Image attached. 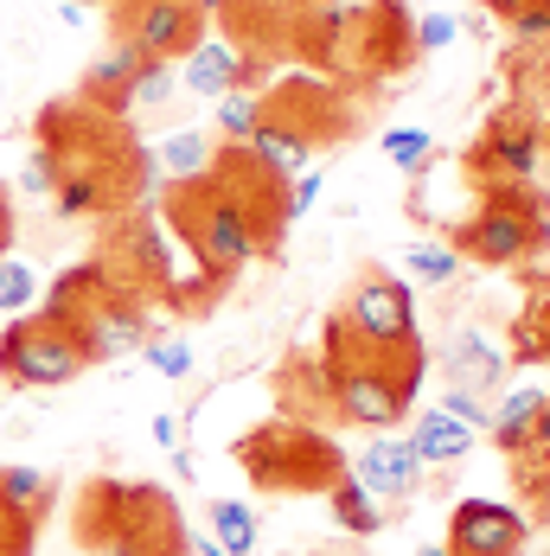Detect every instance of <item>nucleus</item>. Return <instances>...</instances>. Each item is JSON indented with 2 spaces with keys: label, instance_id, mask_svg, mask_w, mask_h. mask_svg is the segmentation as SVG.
Listing matches in <instances>:
<instances>
[{
  "label": "nucleus",
  "instance_id": "13",
  "mask_svg": "<svg viewBox=\"0 0 550 556\" xmlns=\"http://www.w3.org/2000/svg\"><path fill=\"white\" fill-rule=\"evenodd\" d=\"M110 26L122 46H135L141 58H186L205 39V13L192 0H110Z\"/></svg>",
  "mask_w": 550,
  "mask_h": 556
},
{
  "label": "nucleus",
  "instance_id": "38",
  "mask_svg": "<svg viewBox=\"0 0 550 556\" xmlns=\"http://www.w3.org/2000/svg\"><path fill=\"white\" fill-rule=\"evenodd\" d=\"M448 39H454V13H423V20H416V58L441 52Z\"/></svg>",
  "mask_w": 550,
  "mask_h": 556
},
{
  "label": "nucleus",
  "instance_id": "3",
  "mask_svg": "<svg viewBox=\"0 0 550 556\" xmlns=\"http://www.w3.org/2000/svg\"><path fill=\"white\" fill-rule=\"evenodd\" d=\"M321 371H327V403L339 422L352 429H372V435H390L410 403H416V384L429 371V352H410V358H385L372 352L365 339L346 327V314H327L321 327Z\"/></svg>",
  "mask_w": 550,
  "mask_h": 556
},
{
  "label": "nucleus",
  "instance_id": "44",
  "mask_svg": "<svg viewBox=\"0 0 550 556\" xmlns=\"http://www.w3.org/2000/svg\"><path fill=\"white\" fill-rule=\"evenodd\" d=\"M192 556H224V544L212 538V531H205V538H192Z\"/></svg>",
  "mask_w": 550,
  "mask_h": 556
},
{
  "label": "nucleus",
  "instance_id": "11",
  "mask_svg": "<svg viewBox=\"0 0 550 556\" xmlns=\"http://www.w3.org/2000/svg\"><path fill=\"white\" fill-rule=\"evenodd\" d=\"M212 173L224 179V192L237 199V212H243V230H250V243H257V256H275L282 250V237H288V186L295 179H282L275 167H263L243 141H224L218 154H212Z\"/></svg>",
  "mask_w": 550,
  "mask_h": 556
},
{
  "label": "nucleus",
  "instance_id": "5",
  "mask_svg": "<svg viewBox=\"0 0 550 556\" xmlns=\"http://www.w3.org/2000/svg\"><path fill=\"white\" fill-rule=\"evenodd\" d=\"M352 135H359V103L333 77L308 71V77H288V84H275L263 97V115L243 135V148L263 167H275L282 179H301L314 167V148H339Z\"/></svg>",
  "mask_w": 550,
  "mask_h": 556
},
{
  "label": "nucleus",
  "instance_id": "32",
  "mask_svg": "<svg viewBox=\"0 0 550 556\" xmlns=\"http://www.w3.org/2000/svg\"><path fill=\"white\" fill-rule=\"evenodd\" d=\"M173 84H179V71L166 64V58H141V71H135V84H128V110H154L173 97Z\"/></svg>",
  "mask_w": 550,
  "mask_h": 556
},
{
  "label": "nucleus",
  "instance_id": "42",
  "mask_svg": "<svg viewBox=\"0 0 550 556\" xmlns=\"http://www.w3.org/2000/svg\"><path fill=\"white\" fill-rule=\"evenodd\" d=\"M538 7H550V0H487V13H493V20H505V26H512L518 13H538Z\"/></svg>",
  "mask_w": 550,
  "mask_h": 556
},
{
  "label": "nucleus",
  "instance_id": "46",
  "mask_svg": "<svg viewBox=\"0 0 550 556\" xmlns=\"http://www.w3.org/2000/svg\"><path fill=\"white\" fill-rule=\"evenodd\" d=\"M545 205H550V186H545Z\"/></svg>",
  "mask_w": 550,
  "mask_h": 556
},
{
  "label": "nucleus",
  "instance_id": "2",
  "mask_svg": "<svg viewBox=\"0 0 550 556\" xmlns=\"http://www.w3.org/2000/svg\"><path fill=\"white\" fill-rule=\"evenodd\" d=\"M161 224L179 237V250H186V256H192V269H199V281H186V288L173 294V307H186V314H212V307H218V294L237 281V269L257 256V243H250V230H243L237 199L224 192V179L212 167L192 173V179H166Z\"/></svg>",
  "mask_w": 550,
  "mask_h": 556
},
{
  "label": "nucleus",
  "instance_id": "28",
  "mask_svg": "<svg viewBox=\"0 0 550 556\" xmlns=\"http://www.w3.org/2000/svg\"><path fill=\"white\" fill-rule=\"evenodd\" d=\"M212 167V141L199 135V128H179V135H166L161 154H154V173H166V179H192V173Z\"/></svg>",
  "mask_w": 550,
  "mask_h": 556
},
{
  "label": "nucleus",
  "instance_id": "26",
  "mask_svg": "<svg viewBox=\"0 0 550 556\" xmlns=\"http://www.w3.org/2000/svg\"><path fill=\"white\" fill-rule=\"evenodd\" d=\"M0 486H7V500L20 505L33 525H46V518L58 511V480L39 473V467H0Z\"/></svg>",
  "mask_w": 550,
  "mask_h": 556
},
{
  "label": "nucleus",
  "instance_id": "7",
  "mask_svg": "<svg viewBox=\"0 0 550 556\" xmlns=\"http://www.w3.org/2000/svg\"><path fill=\"white\" fill-rule=\"evenodd\" d=\"M461 263L480 269H512L550 250V205L532 179H505V186H480V212L454 230L448 243Z\"/></svg>",
  "mask_w": 550,
  "mask_h": 556
},
{
  "label": "nucleus",
  "instance_id": "23",
  "mask_svg": "<svg viewBox=\"0 0 550 556\" xmlns=\"http://www.w3.org/2000/svg\"><path fill=\"white\" fill-rule=\"evenodd\" d=\"M545 403H550V390L525 384V390H512V396L499 403L493 416H487V435H493V447H499V454H512V447H518L525 435H532V429H538Z\"/></svg>",
  "mask_w": 550,
  "mask_h": 556
},
{
  "label": "nucleus",
  "instance_id": "30",
  "mask_svg": "<svg viewBox=\"0 0 550 556\" xmlns=\"http://www.w3.org/2000/svg\"><path fill=\"white\" fill-rule=\"evenodd\" d=\"M461 276V256L448 250V243H416V250H403V281H423V288H441V281Z\"/></svg>",
  "mask_w": 550,
  "mask_h": 556
},
{
  "label": "nucleus",
  "instance_id": "29",
  "mask_svg": "<svg viewBox=\"0 0 550 556\" xmlns=\"http://www.w3.org/2000/svg\"><path fill=\"white\" fill-rule=\"evenodd\" d=\"M212 538L224 556H257V511L243 500H212Z\"/></svg>",
  "mask_w": 550,
  "mask_h": 556
},
{
  "label": "nucleus",
  "instance_id": "37",
  "mask_svg": "<svg viewBox=\"0 0 550 556\" xmlns=\"http://www.w3.org/2000/svg\"><path fill=\"white\" fill-rule=\"evenodd\" d=\"M436 409H441V416H454L461 429H487V416H493V409H487L480 396H461V390H448V396H441Z\"/></svg>",
  "mask_w": 550,
  "mask_h": 556
},
{
  "label": "nucleus",
  "instance_id": "9",
  "mask_svg": "<svg viewBox=\"0 0 550 556\" xmlns=\"http://www.w3.org/2000/svg\"><path fill=\"white\" fill-rule=\"evenodd\" d=\"M90 371V352L71 327H58L46 314H20L7 320L0 333V378L13 390H58V384H77Z\"/></svg>",
  "mask_w": 550,
  "mask_h": 556
},
{
  "label": "nucleus",
  "instance_id": "45",
  "mask_svg": "<svg viewBox=\"0 0 550 556\" xmlns=\"http://www.w3.org/2000/svg\"><path fill=\"white\" fill-rule=\"evenodd\" d=\"M416 556H448V544H429V551H416Z\"/></svg>",
  "mask_w": 550,
  "mask_h": 556
},
{
  "label": "nucleus",
  "instance_id": "24",
  "mask_svg": "<svg viewBox=\"0 0 550 556\" xmlns=\"http://www.w3.org/2000/svg\"><path fill=\"white\" fill-rule=\"evenodd\" d=\"M275 396H282V416H301V422H308V409L327 403V371H321V358H288L282 378H275Z\"/></svg>",
  "mask_w": 550,
  "mask_h": 556
},
{
  "label": "nucleus",
  "instance_id": "4",
  "mask_svg": "<svg viewBox=\"0 0 550 556\" xmlns=\"http://www.w3.org/2000/svg\"><path fill=\"white\" fill-rule=\"evenodd\" d=\"M71 531L90 556H192V531H186L173 493L148 486V480L97 473L71 505Z\"/></svg>",
  "mask_w": 550,
  "mask_h": 556
},
{
  "label": "nucleus",
  "instance_id": "18",
  "mask_svg": "<svg viewBox=\"0 0 550 556\" xmlns=\"http://www.w3.org/2000/svg\"><path fill=\"white\" fill-rule=\"evenodd\" d=\"M346 473L372 493V500H416L423 493V460L403 435H372L359 460H346Z\"/></svg>",
  "mask_w": 550,
  "mask_h": 556
},
{
  "label": "nucleus",
  "instance_id": "47",
  "mask_svg": "<svg viewBox=\"0 0 550 556\" xmlns=\"http://www.w3.org/2000/svg\"><path fill=\"white\" fill-rule=\"evenodd\" d=\"M545 148H550V128H545Z\"/></svg>",
  "mask_w": 550,
  "mask_h": 556
},
{
  "label": "nucleus",
  "instance_id": "25",
  "mask_svg": "<svg viewBox=\"0 0 550 556\" xmlns=\"http://www.w3.org/2000/svg\"><path fill=\"white\" fill-rule=\"evenodd\" d=\"M505 358H518V365H550V288L518 307V320H512V352H505Z\"/></svg>",
  "mask_w": 550,
  "mask_h": 556
},
{
  "label": "nucleus",
  "instance_id": "33",
  "mask_svg": "<svg viewBox=\"0 0 550 556\" xmlns=\"http://www.w3.org/2000/svg\"><path fill=\"white\" fill-rule=\"evenodd\" d=\"M263 115V90H224L218 97V135L224 141H243Z\"/></svg>",
  "mask_w": 550,
  "mask_h": 556
},
{
  "label": "nucleus",
  "instance_id": "22",
  "mask_svg": "<svg viewBox=\"0 0 550 556\" xmlns=\"http://www.w3.org/2000/svg\"><path fill=\"white\" fill-rule=\"evenodd\" d=\"M403 442L416 447V460H423V467H454L461 454H474V429H461V422H454V416H441V409H423V416H416V429H410Z\"/></svg>",
  "mask_w": 550,
  "mask_h": 556
},
{
  "label": "nucleus",
  "instance_id": "20",
  "mask_svg": "<svg viewBox=\"0 0 550 556\" xmlns=\"http://www.w3.org/2000/svg\"><path fill=\"white\" fill-rule=\"evenodd\" d=\"M505 467H512L518 500L532 505L525 518H532V525H550V403H545V416H538V429L505 454Z\"/></svg>",
  "mask_w": 550,
  "mask_h": 556
},
{
  "label": "nucleus",
  "instance_id": "1",
  "mask_svg": "<svg viewBox=\"0 0 550 556\" xmlns=\"http://www.w3.org/2000/svg\"><path fill=\"white\" fill-rule=\"evenodd\" d=\"M33 161L52 179V212L58 218H122L141 212L154 192V148L122 122V115L46 103L33 122Z\"/></svg>",
  "mask_w": 550,
  "mask_h": 556
},
{
  "label": "nucleus",
  "instance_id": "39",
  "mask_svg": "<svg viewBox=\"0 0 550 556\" xmlns=\"http://www.w3.org/2000/svg\"><path fill=\"white\" fill-rule=\"evenodd\" d=\"M512 39H525V46H550V7L518 13V20H512Z\"/></svg>",
  "mask_w": 550,
  "mask_h": 556
},
{
  "label": "nucleus",
  "instance_id": "31",
  "mask_svg": "<svg viewBox=\"0 0 550 556\" xmlns=\"http://www.w3.org/2000/svg\"><path fill=\"white\" fill-rule=\"evenodd\" d=\"M33 301H39V276H33V263L0 256V314H7V320H20Z\"/></svg>",
  "mask_w": 550,
  "mask_h": 556
},
{
  "label": "nucleus",
  "instance_id": "43",
  "mask_svg": "<svg viewBox=\"0 0 550 556\" xmlns=\"http://www.w3.org/2000/svg\"><path fill=\"white\" fill-rule=\"evenodd\" d=\"M154 442H161V447L179 442V416H154Z\"/></svg>",
  "mask_w": 550,
  "mask_h": 556
},
{
  "label": "nucleus",
  "instance_id": "41",
  "mask_svg": "<svg viewBox=\"0 0 550 556\" xmlns=\"http://www.w3.org/2000/svg\"><path fill=\"white\" fill-rule=\"evenodd\" d=\"M13 230H20V218H13V192L0 186V256H13Z\"/></svg>",
  "mask_w": 550,
  "mask_h": 556
},
{
  "label": "nucleus",
  "instance_id": "16",
  "mask_svg": "<svg viewBox=\"0 0 550 556\" xmlns=\"http://www.w3.org/2000/svg\"><path fill=\"white\" fill-rule=\"evenodd\" d=\"M532 538V518L499 500H461L448 518V556H518Z\"/></svg>",
  "mask_w": 550,
  "mask_h": 556
},
{
  "label": "nucleus",
  "instance_id": "21",
  "mask_svg": "<svg viewBox=\"0 0 550 556\" xmlns=\"http://www.w3.org/2000/svg\"><path fill=\"white\" fill-rule=\"evenodd\" d=\"M135 71H141V52H135V46H110V52L84 71V84H77V103H84V110H103V115H122V122H128V84H135Z\"/></svg>",
  "mask_w": 550,
  "mask_h": 556
},
{
  "label": "nucleus",
  "instance_id": "15",
  "mask_svg": "<svg viewBox=\"0 0 550 556\" xmlns=\"http://www.w3.org/2000/svg\"><path fill=\"white\" fill-rule=\"evenodd\" d=\"M275 71L270 52H237L230 39H199L192 52L179 58V84L192 90V97H224V90H263Z\"/></svg>",
  "mask_w": 550,
  "mask_h": 556
},
{
  "label": "nucleus",
  "instance_id": "10",
  "mask_svg": "<svg viewBox=\"0 0 550 556\" xmlns=\"http://www.w3.org/2000/svg\"><path fill=\"white\" fill-rule=\"evenodd\" d=\"M339 314H346L352 333L365 339L372 352H385V358L423 352V333H416V288L403 276H390V269H365V276L346 288Z\"/></svg>",
  "mask_w": 550,
  "mask_h": 556
},
{
  "label": "nucleus",
  "instance_id": "6",
  "mask_svg": "<svg viewBox=\"0 0 550 556\" xmlns=\"http://www.w3.org/2000/svg\"><path fill=\"white\" fill-rule=\"evenodd\" d=\"M230 454H237V467L250 473V486L282 493V500H288V493H333V486L346 480L339 442H333L327 429L301 422V416H270L263 429L237 435Z\"/></svg>",
  "mask_w": 550,
  "mask_h": 556
},
{
  "label": "nucleus",
  "instance_id": "17",
  "mask_svg": "<svg viewBox=\"0 0 550 556\" xmlns=\"http://www.w3.org/2000/svg\"><path fill=\"white\" fill-rule=\"evenodd\" d=\"M346 13H352L346 0H295L282 46L301 58L314 77H333L339 71V46H346Z\"/></svg>",
  "mask_w": 550,
  "mask_h": 556
},
{
  "label": "nucleus",
  "instance_id": "48",
  "mask_svg": "<svg viewBox=\"0 0 550 556\" xmlns=\"http://www.w3.org/2000/svg\"><path fill=\"white\" fill-rule=\"evenodd\" d=\"M518 556H525V551H518Z\"/></svg>",
  "mask_w": 550,
  "mask_h": 556
},
{
  "label": "nucleus",
  "instance_id": "19",
  "mask_svg": "<svg viewBox=\"0 0 550 556\" xmlns=\"http://www.w3.org/2000/svg\"><path fill=\"white\" fill-rule=\"evenodd\" d=\"M505 352H499L493 339L480 333V327H467V333L448 339V352H441V371H448V390H461V396H493L505 384Z\"/></svg>",
  "mask_w": 550,
  "mask_h": 556
},
{
  "label": "nucleus",
  "instance_id": "14",
  "mask_svg": "<svg viewBox=\"0 0 550 556\" xmlns=\"http://www.w3.org/2000/svg\"><path fill=\"white\" fill-rule=\"evenodd\" d=\"M148 327H154V307H148L141 294L115 288V276H110V294L90 301V307L71 320V333L84 339L90 365H110V358H122V352H141V345H148Z\"/></svg>",
  "mask_w": 550,
  "mask_h": 556
},
{
  "label": "nucleus",
  "instance_id": "36",
  "mask_svg": "<svg viewBox=\"0 0 550 556\" xmlns=\"http://www.w3.org/2000/svg\"><path fill=\"white\" fill-rule=\"evenodd\" d=\"M141 352H148V365H154L161 378H173V384L192 378V345H186V339H161V345H141Z\"/></svg>",
  "mask_w": 550,
  "mask_h": 556
},
{
  "label": "nucleus",
  "instance_id": "27",
  "mask_svg": "<svg viewBox=\"0 0 550 556\" xmlns=\"http://www.w3.org/2000/svg\"><path fill=\"white\" fill-rule=\"evenodd\" d=\"M327 500H333V518H339V531H352V538H378V531H385V505L372 500V493H365L352 473L333 486Z\"/></svg>",
  "mask_w": 550,
  "mask_h": 556
},
{
  "label": "nucleus",
  "instance_id": "34",
  "mask_svg": "<svg viewBox=\"0 0 550 556\" xmlns=\"http://www.w3.org/2000/svg\"><path fill=\"white\" fill-rule=\"evenodd\" d=\"M429 148H436V135H429V128H390V135H385L390 167H403V173L429 167Z\"/></svg>",
  "mask_w": 550,
  "mask_h": 556
},
{
  "label": "nucleus",
  "instance_id": "35",
  "mask_svg": "<svg viewBox=\"0 0 550 556\" xmlns=\"http://www.w3.org/2000/svg\"><path fill=\"white\" fill-rule=\"evenodd\" d=\"M33 538H39V525L7 500V486H0V556H33Z\"/></svg>",
  "mask_w": 550,
  "mask_h": 556
},
{
  "label": "nucleus",
  "instance_id": "8",
  "mask_svg": "<svg viewBox=\"0 0 550 556\" xmlns=\"http://www.w3.org/2000/svg\"><path fill=\"white\" fill-rule=\"evenodd\" d=\"M410 64H416V13H410V0H359L346 13L339 71L352 84H390Z\"/></svg>",
  "mask_w": 550,
  "mask_h": 556
},
{
  "label": "nucleus",
  "instance_id": "12",
  "mask_svg": "<svg viewBox=\"0 0 550 556\" xmlns=\"http://www.w3.org/2000/svg\"><path fill=\"white\" fill-rule=\"evenodd\" d=\"M545 161V122L532 103H499L487 128L467 148V179L474 186H505V179H532Z\"/></svg>",
  "mask_w": 550,
  "mask_h": 556
},
{
  "label": "nucleus",
  "instance_id": "40",
  "mask_svg": "<svg viewBox=\"0 0 550 556\" xmlns=\"http://www.w3.org/2000/svg\"><path fill=\"white\" fill-rule=\"evenodd\" d=\"M20 192H26V199H52V179H46V167H39L33 154H26V167H20Z\"/></svg>",
  "mask_w": 550,
  "mask_h": 556
}]
</instances>
